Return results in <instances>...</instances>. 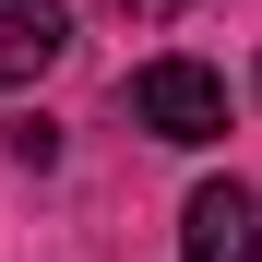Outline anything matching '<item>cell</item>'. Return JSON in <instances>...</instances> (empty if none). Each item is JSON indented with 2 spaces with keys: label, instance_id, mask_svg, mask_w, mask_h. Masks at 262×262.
<instances>
[{
  "label": "cell",
  "instance_id": "obj_1",
  "mask_svg": "<svg viewBox=\"0 0 262 262\" xmlns=\"http://www.w3.org/2000/svg\"><path fill=\"white\" fill-rule=\"evenodd\" d=\"M131 119L155 131V143H227V72H203V60H143L131 72Z\"/></svg>",
  "mask_w": 262,
  "mask_h": 262
},
{
  "label": "cell",
  "instance_id": "obj_2",
  "mask_svg": "<svg viewBox=\"0 0 262 262\" xmlns=\"http://www.w3.org/2000/svg\"><path fill=\"white\" fill-rule=\"evenodd\" d=\"M179 262H262V203L238 179H203L179 203Z\"/></svg>",
  "mask_w": 262,
  "mask_h": 262
},
{
  "label": "cell",
  "instance_id": "obj_3",
  "mask_svg": "<svg viewBox=\"0 0 262 262\" xmlns=\"http://www.w3.org/2000/svg\"><path fill=\"white\" fill-rule=\"evenodd\" d=\"M60 48H72V12L60 0H0V83H36Z\"/></svg>",
  "mask_w": 262,
  "mask_h": 262
},
{
  "label": "cell",
  "instance_id": "obj_4",
  "mask_svg": "<svg viewBox=\"0 0 262 262\" xmlns=\"http://www.w3.org/2000/svg\"><path fill=\"white\" fill-rule=\"evenodd\" d=\"M107 12H119L131 36H143V24H179V12H191V0H107Z\"/></svg>",
  "mask_w": 262,
  "mask_h": 262
}]
</instances>
